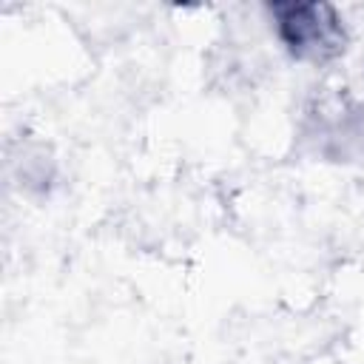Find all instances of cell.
<instances>
[{
    "instance_id": "obj_1",
    "label": "cell",
    "mask_w": 364,
    "mask_h": 364,
    "mask_svg": "<svg viewBox=\"0 0 364 364\" xmlns=\"http://www.w3.org/2000/svg\"><path fill=\"white\" fill-rule=\"evenodd\" d=\"M279 40L296 60L327 63L344 51L347 34L327 3H276L270 6Z\"/></svg>"
}]
</instances>
